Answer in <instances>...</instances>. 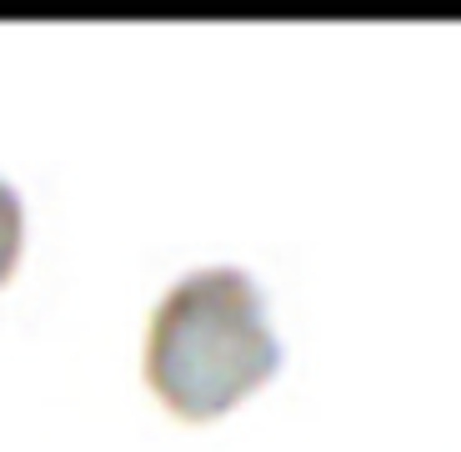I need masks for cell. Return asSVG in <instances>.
I'll return each instance as SVG.
<instances>
[{"label": "cell", "mask_w": 461, "mask_h": 452, "mask_svg": "<svg viewBox=\"0 0 461 452\" xmlns=\"http://www.w3.org/2000/svg\"><path fill=\"white\" fill-rule=\"evenodd\" d=\"M21 232H25V211L15 186L0 176V277L15 267V252H21Z\"/></svg>", "instance_id": "cell-2"}, {"label": "cell", "mask_w": 461, "mask_h": 452, "mask_svg": "<svg viewBox=\"0 0 461 452\" xmlns=\"http://www.w3.org/2000/svg\"><path fill=\"white\" fill-rule=\"evenodd\" d=\"M281 362V337L266 291L246 267H191L166 287L146 327V383L185 418H211L266 383Z\"/></svg>", "instance_id": "cell-1"}]
</instances>
